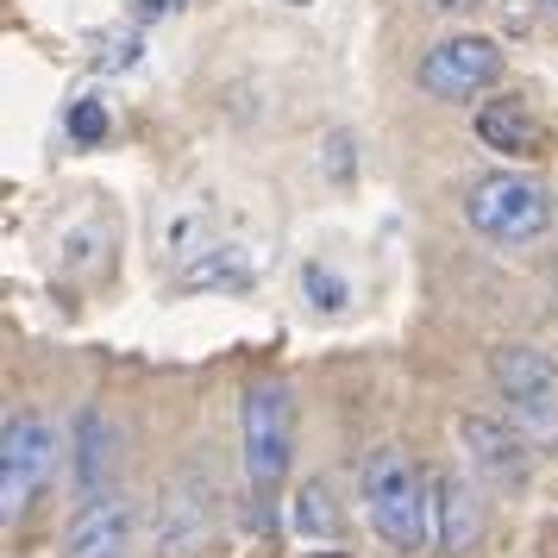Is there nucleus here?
Segmentation results:
<instances>
[{
	"mask_svg": "<svg viewBox=\"0 0 558 558\" xmlns=\"http://www.w3.org/2000/svg\"><path fill=\"white\" fill-rule=\"evenodd\" d=\"M433 477L414 471V458L402 446H377L364 452V471H357V502H364V521L389 553H427L433 539Z\"/></svg>",
	"mask_w": 558,
	"mask_h": 558,
	"instance_id": "nucleus-1",
	"label": "nucleus"
},
{
	"mask_svg": "<svg viewBox=\"0 0 558 558\" xmlns=\"http://www.w3.org/2000/svg\"><path fill=\"white\" fill-rule=\"evenodd\" d=\"M464 220H471L489 245L521 252V245H539V239L553 232V195H546V182H533V177L489 170V177L471 182V195H464Z\"/></svg>",
	"mask_w": 558,
	"mask_h": 558,
	"instance_id": "nucleus-2",
	"label": "nucleus"
},
{
	"mask_svg": "<svg viewBox=\"0 0 558 558\" xmlns=\"http://www.w3.org/2000/svg\"><path fill=\"white\" fill-rule=\"evenodd\" d=\"M489 377L502 389L508 421L521 427L533 452L558 446V364L539 345H496L489 352Z\"/></svg>",
	"mask_w": 558,
	"mask_h": 558,
	"instance_id": "nucleus-3",
	"label": "nucleus"
},
{
	"mask_svg": "<svg viewBox=\"0 0 558 558\" xmlns=\"http://www.w3.org/2000/svg\"><path fill=\"white\" fill-rule=\"evenodd\" d=\"M220 533V489L202 464H182L177 477L157 489L151 514V546L157 558H202Z\"/></svg>",
	"mask_w": 558,
	"mask_h": 558,
	"instance_id": "nucleus-4",
	"label": "nucleus"
},
{
	"mask_svg": "<svg viewBox=\"0 0 558 558\" xmlns=\"http://www.w3.org/2000/svg\"><path fill=\"white\" fill-rule=\"evenodd\" d=\"M239 427H245V477L252 496L270 502L289 477V389L282 383H257L245 408H239Z\"/></svg>",
	"mask_w": 558,
	"mask_h": 558,
	"instance_id": "nucleus-5",
	"label": "nucleus"
},
{
	"mask_svg": "<svg viewBox=\"0 0 558 558\" xmlns=\"http://www.w3.org/2000/svg\"><path fill=\"white\" fill-rule=\"evenodd\" d=\"M502 70H508V57L496 38L452 32V38L427 45V57H421V88H427L433 101H477L483 88L502 82Z\"/></svg>",
	"mask_w": 558,
	"mask_h": 558,
	"instance_id": "nucleus-6",
	"label": "nucleus"
},
{
	"mask_svg": "<svg viewBox=\"0 0 558 558\" xmlns=\"http://www.w3.org/2000/svg\"><path fill=\"white\" fill-rule=\"evenodd\" d=\"M51 464H57L51 427L38 414H13L7 421V439H0V514L7 521L38 496V483L51 477Z\"/></svg>",
	"mask_w": 558,
	"mask_h": 558,
	"instance_id": "nucleus-7",
	"label": "nucleus"
},
{
	"mask_svg": "<svg viewBox=\"0 0 558 558\" xmlns=\"http://www.w3.org/2000/svg\"><path fill=\"white\" fill-rule=\"evenodd\" d=\"M458 446L471 458V471L489 483H502V489H521L533 477V446L521 439L514 421H489V414H458Z\"/></svg>",
	"mask_w": 558,
	"mask_h": 558,
	"instance_id": "nucleus-8",
	"label": "nucleus"
},
{
	"mask_svg": "<svg viewBox=\"0 0 558 558\" xmlns=\"http://www.w3.org/2000/svg\"><path fill=\"white\" fill-rule=\"evenodd\" d=\"M126 546H132V502L120 489H95L70 514L63 558H126Z\"/></svg>",
	"mask_w": 558,
	"mask_h": 558,
	"instance_id": "nucleus-9",
	"label": "nucleus"
},
{
	"mask_svg": "<svg viewBox=\"0 0 558 558\" xmlns=\"http://www.w3.org/2000/svg\"><path fill=\"white\" fill-rule=\"evenodd\" d=\"M483 539V502L477 483L458 477V471H433V546L439 553H471Z\"/></svg>",
	"mask_w": 558,
	"mask_h": 558,
	"instance_id": "nucleus-10",
	"label": "nucleus"
},
{
	"mask_svg": "<svg viewBox=\"0 0 558 558\" xmlns=\"http://www.w3.org/2000/svg\"><path fill=\"white\" fill-rule=\"evenodd\" d=\"M257 282V264L245 245H202V252L182 257L177 270V289L182 295H207V289H252Z\"/></svg>",
	"mask_w": 558,
	"mask_h": 558,
	"instance_id": "nucleus-11",
	"label": "nucleus"
},
{
	"mask_svg": "<svg viewBox=\"0 0 558 558\" xmlns=\"http://www.w3.org/2000/svg\"><path fill=\"white\" fill-rule=\"evenodd\" d=\"M477 138L502 157H539L546 151V126L527 113V101H483L477 107Z\"/></svg>",
	"mask_w": 558,
	"mask_h": 558,
	"instance_id": "nucleus-12",
	"label": "nucleus"
},
{
	"mask_svg": "<svg viewBox=\"0 0 558 558\" xmlns=\"http://www.w3.org/2000/svg\"><path fill=\"white\" fill-rule=\"evenodd\" d=\"M113 464H120V427L107 421L101 408H82V421H76V477L82 489L95 496V489H113Z\"/></svg>",
	"mask_w": 558,
	"mask_h": 558,
	"instance_id": "nucleus-13",
	"label": "nucleus"
},
{
	"mask_svg": "<svg viewBox=\"0 0 558 558\" xmlns=\"http://www.w3.org/2000/svg\"><path fill=\"white\" fill-rule=\"evenodd\" d=\"M289 527L302 533V539H339V496H332L327 477H307L302 489H295Z\"/></svg>",
	"mask_w": 558,
	"mask_h": 558,
	"instance_id": "nucleus-14",
	"label": "nucleus"
},
{
	"mask_svg": "<svg viewBox=\"0 0 558 558\" xmlns=\"http://www.w3.org/2000/svg\"><path fill=\"white\" fill-rule=\"evenodd\" d=\"M145 63V38L138 32H95L88 38V70H101V76H120V70H138Z\"/></svg>",
	"mask_w": 558,
	"mask_h": 558,
	"instance_id": "nucleus-15",
	"label": "nucleus"
},
{
	"mask_svg": "<svg viewBox=\"0 0 558 558\" xmlns=\"http://www.w3.org/2000/svg\"><path fill=\"white\" fill-rule=\"evenodd\" d=\"M302 295H307L314 314H345V307H352V282L339 277L332 264L314 257V264H302Z\"/></svg>",
	"mask_w": 558,
	"mask_h": 558,
	"instance_id": "nucleus-16",
	"label": "nucleus"
},
{
	"mask_svg": "<svg viewBox=\"0 0 558 558\" xmlns=\"http://www.w3.org/2000/svg\"><path fill=\"white\" fill-rule=\"evenodd\" d=\"M70 138H76V145H101L107 138V107L95 101V95H82V101L70 107Z\"/></svg>",
	"mask_w": 558,
	"mask_h": 558,
	"instance_id": "nucleus-17",
	"label": "nucleus"
},
{
	"mask_svg": "<svg viewBox=\"0 0 558 558\" xmlns=\"http://www.w3.org/2000/svg\"><path fill=\"white\" fill-rule=\"evenodd\" d=\"M320 151H327L320 163H332V182H352V132H332Z\"/></svg>",
	"mask_w": 558,
	"mask_h": 558,
	"instance_id": "nucleus-18",
	"label": "nucleus"
},
{
	"mask_svg": "<svg viewBox=\"0 0 558 558\" xmlns=\"http://www.w3.org/2000/svg\"><path fill=\"white\" fill-rule=\"evenodd\" d=\"M182 0H138V7H132V13H138V20H163V13H177Z\"/></svg>",
	"mask_w": 558,
	"mask_h": 558,
	"instance_id": "nucleus-19",
	"label": "nucleus"
},
{
	"mask_svg": "<svg viewBox=\"0 0 558 558\" xmlns=\"http://www.w3.org/2000/svg\"><path fill=\"white\" fill-rule=\"evenodd\" d=\"M427 7H439V13H477L483 0H427Z\"/></svg>",
	"mask_w": 558,
	"mask_h": 558,
	"instance_id": "nucleus-20",
	"label": "nucleus"
},
{
	"mask_svg": "<svg viewBox=\"0 0 558 558\" xmlns=\"http://www.w3.org/2000/svg\"><path fill=\"white\" fill-rule=\"evenodd\" d=\"M546 13H558V0H546Z\"/></svg>",
	"mask_w": 558,
	"mask_h": 558,
	"instance_id": "nucleus-21",
	"label": "nucleus"
}]
</instances>
